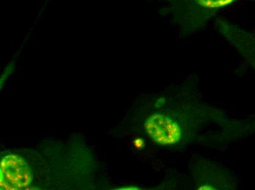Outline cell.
Returning a JSON list of instances; mask_svg holds the SVG:
<instances>
[{
	"label": "cell",
	"instance_id": "obj_3",
	"mask_svg": "<svg viewBox=\"0 0 255 190\" xmlns=\"http://www.w3.org/2000/svg\"><path fill=\"white\" fill-rule=\"evenodd\" d=\"M133 145H134L135 148L138 149H141L144 147V141L141 137H138V138L135 139L133 140Z\"/></svg>",
	"mask_w": 255,
	"mask_h": 190
},
{
	"label": "cell",
	"instance_id": "obj_2",
	"mask_svg": "<svg viewBox=\"0 0 255 190\" xmlns=\"http://www.w3.org/2000/svg\"><path fill=\"white\" fill-rule=\"evenodd\" d=\"M221 33L237 49L244 60L255 71V35L223 19L217 20Z\"/></svg>",
	"mask_w": 255,
	"mask_h": 190
},
{
	"label": "cell",
	"instance_id": "obj_1",
	"mask_svg": "<svg viewBox=\"0 0 255 190\" xmlns=\"http://www.w3.org/2000/svg\"><path fill=\"white\" fill-rule=\"evenodd\" d=\"M33 179V174L24 158L17 154L4 156L0 165L1 190H24Z\"/></svg>",
	"mask_w": 255,
	"mask_h": 190
}]
</instances>
